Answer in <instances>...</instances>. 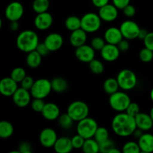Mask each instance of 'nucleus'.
I'll return each mask as SVG.
<instances>
[{
    "instance_id": "12",
    "label": "nucleus",
    "mask_w": 153,
    "mask_h": 153,
    "mask_svg": "<svg viewBox=\"0 0 153 153\" xmlns=\"http://www.w3.org/2000/svg\"><path fill=\"white\" fill-rule=\"evenodd\" d=\"M58 138L56 131L52 128H43L39 135L40 143L45 148L53 147Z\"/></svg>"
},
{
    "instance_id": "33",
    "label": "nucleus",
    "mask_w": 153,
    "mask_h": 153,
    "mask_svg": "<svg viewBox=\"0 0 153 153\" xmlns=\"http://www.w3.org/2000/svg\"><path fill=\"white\" fill-rule=\"evenodd\" d=\"M89 68L90 70L96 75L102 74L105 70L104 64H102V62L96 58H94L89 63Z\"/></svg>"
},
{
    "instance_id": "17",
    "label": "nucleus",
    "mask_w": 153,
    "mask_h": 153,
    "mask_svg": "<svg viewBox=\"0 0 153 153\" xmlns=\"http://www.w3.org/2000/svg\"><path fill=\"white\" fill-rule=\"evenodd\" d=\"M99 15L102 20L105 22H111L116 20L118 16V10L119 9L114 4H108L103 7L99 8Z\"/></svg>"
},
{
    "instance_id": "45",
    "label": "nucleus",
    "mask_w": 153,
    "mask_h": 153,
    "mask_svg": "<svg viewBox=\"0 0 153 153\" xmlns=\"http://www.w3.org/2000/svg\"><path fill=\"white\" fill-rule=\"evenodd\" d=\"M123 14L125 15L126 17L128 18H131L135 15L136 13V9L132 4H129L126 6V7H124L123 9Z\"/></svg>"
},
{
    "instance_id": "15",
    "label": "nucleus",
    "mask_w": 153,
    "mask_h": 153,
    "mask_svg": "<svg viewBox=\"0 0 153 153\" xmlns=\"http://www.w3.org/2000/svg\"><path fill=\"white\" fill-rule=\"evenodd\" d=\"M120 51L117 45L106 43L100 51L102 58L108 62H113L118 59L120 55Z\"/></svg>"
},
{
    "instance_id": "9",
    "label": "nucleus",
    "mask_w": 153,
    "mask_h": 153,
    "mask_svg": "<svg viewBox=\"0 0 153 153\" xmlns=\"http://www.w3.org/2000/svg\"><path fill=\"white\" fill-rule=\"evenodd\" d=\"M120 29L124 38L127 40H134L138 37L140 28L136 22L127 19L121 23Z\"/></svg>"
},
{
    "instance_id": "8",
    "label": "nucleus",
    "mask_w": 153,
    "mask_h": 153,
    "mask_svg": "<svg viewBox=\"0 0 153 153\" xmlns=\"http://www.w3.org/2000/svg\"><path fill=\"white\" fill-rule=\"evenodd\" d=\"M52 91L51 81L47 79H39L34 82V85L31 88V96L34 98L45 99L50 94Z\"/></svg>"
},
{
    "instance_id": "1",
    "label": "nucleus",
    "mask_w": 153,
    "mask_h": 153,
    "mask_svg": "<svg viewBox=\"0 0 153 153\" xmlns=\"http://www.w3.org/2000/svg\"><path fill=\"white\" fill-rule=\"evenodd\" d=\"M111 128L114 132L119 137H127L132 135L137 128L134 117L126 112H119L114 117L111 122Z\"/></svg>"
},
{
    "instance_id": "21",
    "label": "nucleus",
    "mask_w": 153,
    "mask_h": 153,
    "mask_svg": "<svg viewBox=\"0 0 153 153\" xmlns=\"http://www.w3.org/2000/svg\"><path fill=\"white\" fill-rule=\"evenodd\" d=\"M137 128H140L144 132L149 131L153 127V120L150 114L140 112L134 117Z\"/></svg>"
},
{
    "instance_id": "52",
    "label": "nucleus",
    "mask_w": 153,
    "mask_h": 153,
    "mask_svg": "<svg viewBox=\"0 0 153 153\" xmlns=\"http://www.w3.org/2000/svg\"><path fill=\"white\" fill-rule=\"evenodd\" d=\"M19 27V24L18 22V21H11L10 22V24H9V28L11 31H17L18 28Z\"/></svg>"
},
{
    "instance_id": "39",
    "label": "nucleus",
    "mask_w": 153,
    "mask_h": 153,
    "mask_svg": "<svg viewBox=\"0 0 153 153\" xmlns=\"http://www.w3.org/2000/svg\"><path fill=\"white\" fill-rule=\"evenodd\" d=\"M106 41L104 39V37H95L92 39L91 42V46L95 49L96 51H101L106 44Z\"/></svg>"
},
{
    "instance_id": "37",
    "label": "nucleus",
    "mask_w": 153,
    "mask_h": 153,
    "mask_svg": "<svg viewBox=\"0 0 153 153\" xmlns=\"http://www.w3.org/2000/svg\"><path fill=\"white\" fill-rule=\"evenodd\" d=\"M116 143L111 138L100 143V152L102 153H109L112 149L116 147Z\"/></svg>"
},
{
    "instance_id": "7",
    "label": "nucleus",
    "mask_w": 153,
    "mask_h": 153,
    "mask_svg": "<svg viewBox=\"0 0 153 153\" xmlns=\"http://www.w3.org/2000/svg\"><path fill=\"white\" fill-rule=\"evenodd\" d=\"M82 28L87 33H94L100 30L102 26V19L99 13H87L81 18Z\"/></svg>"
},
{
    "instance_id": "22",
    "label": "nucleus",
    "mask_w": 153,
    "mask_h": 153,
    "mask_svg": "<svg viewBox=\"0 0 153 153\" xmlns=\"http://www.w3.org/2000/svg\"><path fill=\"white\" fill-rule=\"evenodd\" d=\"M88 33L82 28L72 31L70 36V43L73 47L77 48L85 44L88 39Z\"/></svg>"
},
{
    "instance_id": "54",
    "label": "nucleus",
    "mask_w": 153,
    "mask_h": 153,
    "mask_svg": "<svg viewBox=\"0 0 153 153\" xmlns=\"http://www.w3.org/2000/svg\"><path fill=\"white\" fill-rule=\"evenodd\" d=\"M109 153H120V150L116 146V147H114V149H112Z\"/></svg>"
},
{
    "instance_id": "51",
    "label": "nucleus",
    "mask_w": 153,
    "mask_h": 153,
    "mask_svg": "<svg viewBox=\"0 0 153 153\" xmlns=\"http://www.w3.org/2000/svg\"><path fill=\"white\" fill-rule=\"evenodd\" d=\"M148 31H146L145 28H140V32H139V34H138V37H137V38L139 39L140 40H144V39L146 38V37L147 36L148 34Z\"/></svg>"
},
{
    "instance_id": "55",
    "label": "nucleus",
    "mask_w": 153,
    "mask_h": 153,
    "mask_svg": "<svg viewBox=\"0 0 153 153\" xmlns=\"http://www.w3.org/2000/svg\"><path fill=\"white\" fill-rule=\"evenodd\" d=\"M149 95H150V99L153 102V88H152V90H151L150 91V94H149Z\"/></svg>"
},
{
    "instance_id": "19",
    "label": "nucleus",
    "mask_w": 153,
    "mask_h": 153,
    "mask_svg": "<svg viewBox=\"0 0 153 153\" xmlns=\"http://www.w3.org/2000/svg\"><path fill=\"white\" fill-rule=\"evenodd\" d=\"M43 118L46 120H56L61 115V110L58 105L53 102L46 103L41 112Z\"/></svg>"
},
{
    "instance_id": "10",
    "label": "nucleus",
    "mask_w": 153,
    "mask_h": 153,
    "mask_svg": "<svg viewBox=\"0 0 153 153\" xmlns=\"http://www.w3.org/2000/svg\"><path fill=\"white\" fill-rule=\"evenodd\" d=\"M24 14V7L19 1H12L6 7L4 15L7 19L11 21H19Z\"/></svg>"
},
{
    "instance_id": "29",
    "label": "nucleus",
    "mask_w": 153,
    "mask_h": 153,
    "mask_svg": "<svg viewBox=\"0 0 153 153\" xmlns=\"http://www.w3.org/2000/svg\"><path fill=\"white\" fill-rule=\"evenodd\" d=\"M119 88L120 86L117 78L116 79L108 78L105 81L104 85H103V89H104L105 92L108 95H111V94L116 93L117 91H118Z\"/></svg>"
},
{
    "instance_id": "53",
    "label": "nucleus",
    "mask_w": 153,
    "mask_h": 153,
    "mask_svg": "<svg viewBox=\"0 0 153 153\" xmlns=\"http://www.w3.org/2000/svg\"><path fill=\"white\" fill-rule=\"evenodd\" d=\"M143 133H144V131H142V130L140 129V128H137L135 130H134V133H133L132 135H134V137H135V138L139 139L142 135H143Z\"/></svg>"
},
{
    "instance_id": "48",
    "label": "nucleus",
    "mask_w": 153,
    "mask_h": 153,
    "mask_svg": "<svg viewBox=\"0 0 153 153\" xmlns=\"http://www.w3.org/2000/svg\"><path fill=\"white\" fill-rule=\"evenodd\" d=\"M145 47L153 51V32H149L143 40Z\"/></svg>"
},
{
    "instance_id": "28",
    "label": "nucleus",
    "mask_w": 153,
    "mask_h": 153,
    "mask_svg": "<svg viewBox=\"0 0 153 153\" xmlns=\"http://www.w3.org/2000/svg\"><path fill=\"white\" fill-rule=\"evenodd\" d=\"M64 25L69 31H76V30L82 28V20L79 16L71 15V16H69L68 17H67V19H65Z\"/></svg>"
},
{
    "instance_id": "50",
    "label": "nucleus",
    "mask_w": 153,
    "mask_h": 153,
    "mask_svg": "<svg viewBox=\"0 0 153 153\" xmlns=\"http://www.w3.org/2000/svg\"><path fill=\"white\" fill-rule=\"evenodd\" d=\"M91 1L93 4L98 8H100L109 3V0H91Z\"/></svg>"
},
{
    "instance_id": "11",
    "label": "nucleus",
    "mask_w": 153,
    "mask_h": 153,
    "mask_svg": "<svg viewBox=\"0 0 153 153\" xmlns=\"http://www.w3.org/2000/svg\"><path fill=\"white\" fill-rule=\"evenodd\" d=\"M75 55L79 61L89 64L92 60L95 58L96 50L91 45L85 43L79 47L76 48Z\"/></svg>"
},
{
    "instance_id": "38",
    "label": "nucleus",
    "mask_w": 153,
    "mask_h": 153,
    "mask_svg": "<svg viewBox=\"0 0 153 153\" xmlns=\"http://www.w3.org/2000/svg\"><path fill=\"white\" fill-rule=\"evenodd\" d=\"M139 58L141 61L144 63H149L153 59V51L145 47L140 51Z\"/></svg>"
},
{
    "instance_id": "13",
    "label": "nucleus",
    "mask_w": 153,
    "mask_h": 153,
    "mask_svg": "<svg viewBox=\"0 0 153 153\" xmlns=\"http://www.w3.org/2000/svg\"><path fill=\"white\" fill-rule=\"evenodd\" d=\"M31 94L30 91L24 89L22 87L18 88L16 92L12 96V99L17 107L19 108H25L31 102Z\"/></svg>"
},
{
    "instance_id": "31",
    "label": "nucleus",
    "mask_w": 153,
    "mask_h": 153,
    "mask_svg": "<svg viewBox=\"0 0 153 153\" xmlns=\"http://www.w3.org/2000/svg\"><path fill=\"white\" fill-rule=\"evenodd\" d=\"M49 4V0H34L32 3V9L37 13H43L47 11Z\"/></svg>"
},
{
    "instance_id": "18",
    "label": "nucleus",
    "mask_w": 153,
    "mask_h": 153,
    "mask_svg": "<svg viewBox=\"0 0 153 153\" xmlns=\"http://www.w3.org/2000/svg\"><path fill=\"white\" fill-rule=\"evenodd\" d=\"M44 43L50 52H56L62 47L64 44V38L59 33H50L46 37Z\"/></svg>"
},
{
    "instance_id": "27",
    "label": "nucleus",
    "mask_w": 153,
    "mask_h": 153,
    "mask_svg": "<svg viewBox=\"0 0 153 153\" xmlns=\"http://www.w3.org/2000/svg\"><path fill=\"white\" fill-rule=\"evenodd\" d=\"M14 131V128L11 123L7 120L0 122V137L2 139H7L11 137Z\"/></svg>"
},
{
    "instance_id": "24",
    "label": "nucleus",
    "mask_w": 153,
    "mask_h": 153,
    "mask_svg": "<svg viewBox=\"0 0 153 153\" xmlns=\"http://www.w3.org/2000/svg\"><path fill=\"white\" fill-rule=\"evenodd\" d=\"M139 146L141 152L150 153L153 152V134L150 133H143L138 139Z\"/></svg>"
},
{
    "instance_id": "40",
    "label": "nucleus",
    "mask_w": 153,
    "mask_h": 153,
    "mask_svg": "<svg viewBox=\"0 0 153 153\" xmlns=\"http://www.w3.org/2000/svg\"><path fill=\"white\" fill-rule=\"evenodd\" d=\"M45 104L46 103L44 102L43 99L34 98V100L31 102V106L34 111L37 112V113H41L43 108H44Z\"/></svg>"
},
{
    "instance_id": "20",
    "label": "nucleus",
    "mask_w": 153,
    "mask_h": 153,
    "mask_svg": "<svg viewBox=\"0 0 153 153\" xmlns=\"http://www.w3.org/2000/svg\"><path fill=\"white\" fill-rule=\"evenodd\" d=\"M123 38L120 29L117 27H110L104 33V39L106 43L110 44L117 45Z\"/></svg>"
},
{
    "instance_id": "35",
    "label": "nucleus",
    "mask_w": 153,
    "mask_h": 153,
    "mask_svg": "<svg viewBox=\"0 0 153 153\" xmlns=\"http://www.w3.org/2000/svg\"><path fill=\"white\" fill-rule=\"evenodd\" d=\"M122 152L123 153H140L141 151L137 142L128 141L123 145Z\"/></svg>"
},
{
    "instance_id": "25",
    "label": "nucleus",
    "mask_w": 153,
    "mask_h": 153,
    "mask_svg": "<svg viewBox=\"0 0 153 153\" xmlns=\"http://www.w3.org/2000/svg\"><path fill=\"white\" fill-rule=\"evenodd\" d=\"M52 91L58 94L65 92L68 88V82L62 77H55L51 81Z\"/></svg>"
},
{
    "instance_id": "26",
    "label": "nucleus",
    "mask_w": 153,
    "mask_h": 153,
    "mask_svg": "<svg viewBox=\"0 0 153 153\" xmlns=\"http://www.w3.org/2000/svg\"><path fill=\"white\" fill-rule=\"evenodd\" d=\"M43 56L40 55L36 50L27 53L26 64L30 68H37L40 65L42 62Z\"/></svg>"
},
{
    "instance_id": "16",
    "label": "nucleus",
    "mask_w": 153,
    "mask_h": 153,
    "mask_svg": "<svg viewBox=\"0 0 153 153\" xmlns=\"http://www.w3.org/2000/svg\"><path fill=\"white\" fill-rule=\"evenodd\" d=\"M18 88V83L10 76L3 78L0 82V93L4 97H12Z\"/></svg>"
},
{
    "instance_id": "49",
    "label": "nucleus",
    "mask_w": 153,
    "mask_h": 153,
    "mask_svg": "<svg viewBox=\"0 0 153 153\" xmlns=\"http://www.w3.org/2000/svg\"><path fill=\"white\" fill-rule=\"evenodd\" d=\"M130 1H131V0H112L113 4L119 10H123L124 7L130 4Z\"/></svg>"
},
{
    "instance_id": "14",
    "label": "nucleus",
    "mask_w": 153,
    "mask_h": 153,
    "mask_svg": "<svg viewBox=\"0 0 153 153\" xmlns=\"http://www.w3.org/2000/svg\"><path fill=\"white\" fill-rule=\"evenodd\" d=\"M53 23V16L49 12L37 13L34 20V26L40 31L47 30L52 26Z\"/></svg>"
},
{
    "instance_id": "56",
    "label": "nucleus",
    "mask_w": 153,
    "mask_h": 153,
    "mask_svg": "<svg viewBox=\"0 0 153 153\" xmlns=\"http://www.w3.org/2000/svg\"><path fill=\"white\" fill-rule=\"evenodd\" d=\"M149 114H150L151 117H152V120H153V107L152 108H151L150 112H149Z\"/></svg>"
},
{
    "instance_id": "43",
    "label": "nucleus",
    "mask_w": 153,
    "mask_h": 153,
    "mask_svg": "<svg viewBox=\"0 0 153 153\" xmlns=\"http://www.w3.org/2000/svg\"><path fill=\"white\" fill-rule=\"evenodd\" d=\"M35 81L34 80L31 76H26L25 78L23 79V80L20 82V85L22 88L24 89H26L28 91H31V88L34 85V83Z\"/></svg>"
},
{
    "instance_id": "30",
    "label": "nucleus",
    "mask_w": 153,
    "mask_h": 153,
    "mask_svg": "<svg viewBox=\"0 0 153 153\" xmlns=\"http://www.w3.org/2000/svg\"><path fill=\"white\" fill-rule=\"evenodd\" d=\"M82 149L85 153H97L100 152V143L94 137L85 139Z\"/></svg>"
},
{
    "instance_id": "34",
    "label": "nucleus",
    "mask_w": 153,
    "mask_h": 153,
    "mask_svg": "<svg viewBox=\"0 0 153 153\" xmlns=\"http://www.w3.org/2000/svg\"><path fill=\"white\" fill-rule=\"evenodd\" d=\"M94 138L99 143L105 141L109 138V132L105 127H98Z\"/></svg>"
},
{
    "instance_id": "47",
    "label": "nucleus",
    "mask_w": 153,
    "mask_h": 153,
    "mask_svg": "<svg viewBox=\"0 0 153 153\" xmlns=\"http://www.w3.org/2000/svg\"><path fill=\"white\" fill-rule=\"evenodd\" d=\"M118 48L121 52H128L130 48V44L128 43V40L123 38L119 43L117 44Z\"/></svg>"
},
{
    "instance_id": "36",
    "label": "nucleus",
    "mask_w": 153,
    "mask_h": 153,
    "mask_svg": "<svg viewBox=\"0 0 153 153\" xmlns=\"http://www.w3.org/2000/svg\"><path fill=\"white\" fill-rule=\"evenodd\" d=\"M10 77L13 79L14 81H16L18 84L20 83L22 80H23L24 78L26 76V72L24 70L22 67H16V68L13 69V70L10 73Z\"/></svg>"
},
{
    "instance_id": "32",
    "label": "nucleus",
    "mask_w": 153,
    "mask_h": 153,
    "mask_svg": "<svg viewBox=\"0 0 153 153\" xmlns=\"http://www.w3.org/2000/svg\"><path fill=\"white\" fill-rule=\"evenodd\" d=\"M58 124L60 126L63 128V129H70L72 126H73L75 121L71 118V117L67 113L62 114L60 115V117L58 119Z\"/></svg>"
},
{
    "instance_id": "3",
    "label": "nucleus",
    "mask_w": 153,
    "mask_h": 153,
    "mask_svg": "<svg viewBox=\"0 0 153 153\" xmlns=\"http://www.w3.org/2000/svg\"><path fill=\"white\" fill-rule=\"evenodd\" d=\"M90 109L88 105L83 101L77 100L69 105L67 113L75 122H79L89 115Z\"/></svg>"
},
{
    "instance_id": "44",
    "label": "nucleus",
    "mask_w": 153,
    "mask_h": 153,
    "mask_svg": "<svg viewBox=\"0 0 153 153\" xmlns=\"http://www.w3.org/2000/svg\"><path fill=\"white\" fill-rule=\"evenodd\" d=\"M18 149L20 153H31L32 152V146L28 142L22 141L19 143Z\"/></svg>"
},
{
    "instance_id": "5",
    "label": "nucleus",
    "mask_w": 153,
    "mask_h": 153,
    "mask_svg": "<svg viewBox=\"0 0 153 153\" xmlns=\"http://www.w3.org/2000/svg\"><path fill=\"white\" fill-rule=\"evenodd\" d=\"M98 127L99 126L97 121L94 118L88 117L78 122L76 131L77 134H80L85 139L91 138L94 137Z\"/></svg>"
},
{
    "instance_id": "46",
    "label": "nucleus",
    "mask_w": 153,
    "mask_h": 153,
    "mask_svg": "<svg viewBox=\"0 0 153 153\" xmlns=\"http://www.w3.org/2000/svg\"><path fill=\"white\" fill-rule=\"evenodd\" d=\"M35 50L43 57L46 56V55L50 52V51H49V49H48L47 46H46L44 42H43V43H39V44L37 45Z\"/></svg>"
},
{
    "instance_id": "2",
    "label": "nucleus",
    "mask_w": 153,
    "mask_h": 153,
    "mask_svg": "<svg viewBox=\"0 0 153 153\" xmlns=\"http://www.w3.org/2000/svg\"><path fill=\"white\" fill-rule=\"evenodd\" d=\"M39 43L38 35L32 30L22 31L18 34L16 40L18 49L25 53L35 50Z\"/></svg>"
},
{
    "instance_id": "23",
    "label": "nucleus",
    "mask_w": 153,
    "mask_h": 153,
    "mask_svg": "<svg viewBox=\"0 0 153 153\" xmlns=\"http://www.w3.org/2000/svg\"><path fill=\"white\" fill-rule=\"evenodd\" d=\"M53 147L58 153H69L73 149L71 138L65 136L58 137Z\"/></svg>"
},
{
    "instance_id": "41",
    "label": "nucleus",
    "mask_w": 153,
    "mask_h": 153,
    "mask_svg": "<svg viewBox=\"0 0 153 153\" xmlns=\"http://www.w3.org/2000/svg\"><path fill=\"white\" fill-rule=\"evenodd\" d=\"M71 140H72V144H73V149H82L83 145L85 141V139L82 136H81L80 134H76V135L73 136V137L71 138Z\"/></svg>"
},
{
    "instance_id": "4",
    "label": "nucleus",
    "mask_w": 153,
    "mask_h": 153,
    "mask_svg": "<svg viewBox=\"0 0 153 153\" xmlns=\"http://www.w3.org/2000/svg\"><path fill=\"white\" fill-rule=\"evenodd\" d=\"M120 88L123 91H131L134 89L137 83V78L135 73L128 69L120 70L117 76Z\"/></svg>"
},
{
    "instance_id": "6",
    "label": "nucleus",
    "mask_w": 153,
    "mask_h": 153,
    "mask_svg": "<svg viewBox=\"0 0 153 153\" xmlns=\"http://www.w3.org/2000/svg\"><path fill=\"white\" fill-rule=\"evenodd\" d=\"M131 102L129 96L123 91H117L110 95L109 97V105L111 108L117 112L126 111Z\"/></svg>"
},
{
    "instance_id": "42",
    "label": "nucleus",
    "mask_w": 153,
    "mask_h": 153,
    "mask_svg": "<svg viewBox=\"0 0 153 153\" xmlns=\"http://www.w3.org/2000/svg\"><path fill=\"white\" fill-rule=\"evenodd\" d=\"M128 114L131 115V117H135L139 113H140V106L137 103L134 102H131L129 104V105L128 106L127 109L126 110V111Z\"/></svg>"
}]
</instances>
